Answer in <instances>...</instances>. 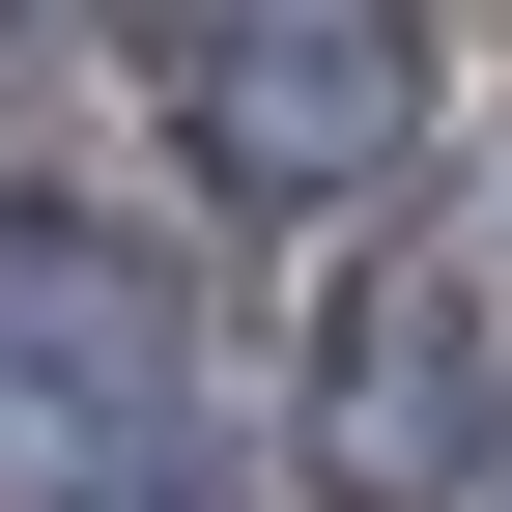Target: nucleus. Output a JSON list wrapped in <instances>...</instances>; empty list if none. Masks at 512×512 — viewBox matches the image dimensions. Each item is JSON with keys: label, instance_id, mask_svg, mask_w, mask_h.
Masks as SVG:
<instances>
[{"label": "nucleus", "instance_id": "3", "mask_svg": "<svg viewBox=\"0 0 512 512\" xmlns=\"http://www.w3.org/2000/svg\"><path fill=\"white\" fill-rule=\"evenodd\" d=\"M114 427H171V285H143V228L0 200V512H29L57 456H114Z\"/></svg>", "mask_w": 512, "mask_h": 512}, {"label": "nucleus", "instance_id": "1", "mask_svg": "<svg viewBox=\"0 0 512 512\" xmlns=\"http://www.w3.org/2000/svg\"><path fill=\"white\" fill-rule=\"evenodd\" d=\"M143 114H171V171H200L228 228H342V200L427 171L456 57L370 29V0H313V29H143Z\"/></svg>", "mask_w": 512, "mask_h": 512}, {"label": "nucleus", "instance_id": "4", "mask_svg": "<svg viewBox=\"0 0 512 512\" xmlns=\"http://www.w3.org/2000/svg\"><path fill=\"white\" fill-rule=\"evenodd\" d=\"M29 512H228V484H200V427H114V456H57Z\"/></svg>", "mask_w": 512, "mask_h": 512}, {"label": "nucleus", "instance_id": "2", "mask_svg": "<svg viewBox=\"0 0 512 512\" xmlns=\"http://www.w3.org/2000/svg\"><path fill=\"white\" fill-rule=\"evenodd\" d=\"M484 427H512V285H456V256H370V285L313 313L285 484H313V512H484Z\"/></svg>", "mask_w": 512, "mask_h": 512}]
</instances>
